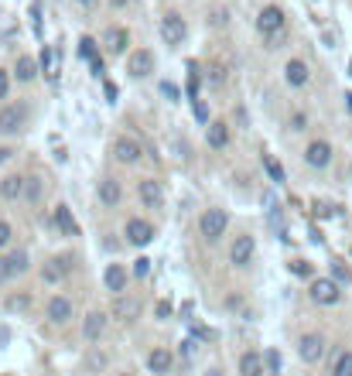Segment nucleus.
<instances>
[{"label": "nucleus", "instance_id": "1", "mask_svg": "<svg viewBox=\"0 0 352 376\" xmlns=\"http://www.w3.org/2000/svg\"><path fill=\"white\" fill-rule=\"evenodd\" d=\"M34 123V103L27 96H14L0 107V140H18Z\"/></svg>", "mask_w": 352, "mask_h": 376}, {"label": "nucleus", "instance_id": "2", "mask_svg": "<svg viewBox=\"0 0 352 376\" xmlns=\"http://www.w3.org/2000/svg\"><path fill=\"white\" fill-rule=\"evenodd\" d=\"M229 229H233V215H229V209H222V206H205V209L198 213L195 233H198V243H202L205 250L222 246V240L229 236Z\"/></svg>", "mask_w": 352, "mask_h": 376}, {"label": "nucleus", "instance_id": "3", "mask_svg": "<svg viewBox=\"0 0 352 376\" xmlns=\"http://www.w3.org/2000/svg\"><path fill=\"white\" fill-rule=\"evenodd\" d=\"M253 27H257V34L264 38V45H267V48H280L277 41H284V34H287V14H284V7H277V4L260 7Z\"/></svg>", "mask_w": 352, "mask_h": 376}, {"label": "nucleus", "instance_id": "4", "mask_svg": "<svg viewBox=\"0 0 352 376\" xmlns=\"http://www.w3.org/2000/svg\"><path fill=\"white\" fill-rule=\"evenodd\" d=\"M31 267H34V260H31V250H27V246L4 250V253H0V291H7L11 284L25 281L27 274H31Z\"/></svg>", "mask_w": 352, "mask_h": 376}, {"label": "nucleus", "instance_id": "5", "mask_svg": "<svg viewBox=\"0 0 352 376\" xmlns=\"http://www.w3.org/2000/svg\"><path fill=\"white\" fill-rule=\"evenodd\" d=\"M257 260V236L250 229H240V233H229V243H226V264L236 274H246Z\"/></svg>", "mask_w": 352, "mask_h": 376}, {"label": "nucleus", "instance_id": "6", "mask_svg": "<svg viewBox=\"0 0 352 376\" xmlns=\"http://www.w3.org/2000/svg\"><path fill=\"white\" fill-rule=\"evenodd\" d=\"M134 199H137V206H140V213L144 215L164 213V206H168L164 182L161 178H154V175H140V178H134Z\"/></svg>", "mask_w": 352, "mask_h": 376}, {"label": "nucleus", "instance_id": "7", "mask_svg": "<svg viewBox=\"0 0 352 376\" xmlns=\"http://www.w3.org/2000/svg\"><path fill=\"white\" fill-rule=\"evenodd\" d=\"M120 236H123V246H130V250H144V246H151V243L158 240V222H154L151 215L134 213V215H127V219H123Z\"/></svg>", "mask_w": 352, "mask_h": 376}, {"label": "nucleus", "instance_id": "8", "mask_svg": "<svg viewBox=\"0 0 352 376\" xmlns=\"http://www.w3.org/2000/svg\"><path fill=\"white\" fill-rule=\"evenodd\" d=\"M109 325H113V318H109V311H103V308H89L86 315L79 318V339L82 346L89 349V346H100L103 339H107Z\"/></svg>", "mask_w": 352, "mask_h": 376}, {"label": "nucleus", "instance_id": "9", "mask_svg": "<svg viewBox=\"0 0 352 376\" xmlns=\"http://www.w3.org/2000/svg\"><path fill=\"white\" fill-rule=\"evenodd\" d=\"M109 161L120 168H137L144 161V144L134 134H116L109 140Z\"/></svg>", "mask_w": 352, "mask_h": 376}, {"label": "nucleus", "instance_id": "10", "mask_svg": "<svg viewBox=\"0 0 352 376\" xmlns=\"http://www.w3.org/2000/svg\"><path fill=\"white\" fill-rule=\"evenodd\" d=\"M158 34H161V41L168 48H182V45L189 41L191 27H189V21H185L182 11H164L161 21H158Z\"/></svg>", "mask_w": 352, "mask_h": 376}, {"label": "nucleus", "instance_id": "11", "mask_svg": "<svg viewBox=\"0 0 352 376\" xmlns=\"http://www.w3.org/2000/svg\"><path fill=\"white\" fill-rule=\"evenodd\" d=\"M72 257L69 253H52L48 260H41L38 264V281L45 284V288H62L69 277H72Z\"/></svg>", "mask_w": 352, "mask_h": 376}, {"label": "nucleus", "instance_id": "12", "mask_svg": "<svg viewBox=\"0 0 352 376\" xmlns=\"http://www.w3.org/2000/svg\"><path fill=\"white\" fill-rule=\"evenodd\" d=\"M76 318H79V315H76V301L65 295V291L48 295V301H45V322L52 325V328H65V325H72Z\"/></svg>", "mask_w": 352, "mask_h": 376}, {"label": "nucleus", "instance_id": "13", "mask_svg": "<svg viewBox=\"0 0 352 376\" xmlns=\"http://www.w3.org/2000/svg\"><path fill=\"white\" fill-rule=\"evenodd\" d=\"M123 62H127V76L134 82L154 79V72H158V55H154V48H147V45L130 48V55H127Z\"/></svg>", "mask_w": 352, "mask_h": 376}, {"label": "nucleus", "instance_id": "14", "mask_svg": "<svg viewBox=\"0 0 352 376\" xmlns=\"http://www.w3.org/2000/svg\"><path fill=\"white\" fill-rule=\"evenodd\" d=\"M332 161H335V147L328 144L325 137H311L304 144V151H301V164L308 171H325V168H332Z\"/></svg>", "mask_w": 352, "mask_h": 376}, {"label": "nucleus", "instance_id": "15", "mask_svg": "<svg viewBox=\"0 0 352 376\" xmlns=\"http://www.w3.org/2000/svg\"><path fill=\"white\" fill-rule=\"evenodd\" d=\"M109 318L120 325H134L144 318V297L134 295V291H127V295L113 297L109 301Z\"/></svg>", "mask_w": 352, "mask_h": 376}, {"label": "nucleus", "instance_id": "16", "mask_svg": "<svg viewBox=\"0 0 352 376\" xmlns=\"http://www.w3.org/2000/svg\"><path fill=\"white\" fill-rule=\"evenodd\" d=\"M96 202H100V209H120L123 202H127V185L116 178V175H100V182H96Z\"/></svg>", "mask_w": 352, "mask_h": 376}, {"label": "nucleus", "instance_id": "17", "mask_svg": "<svg viewBox=\"0 0 352 376\" xmlns=\"http://www.w3.org/2000/svg\"><path fill=\"white\" fill-rule=\"evenodd\" d=\"M325 352H328V339H325V332H301L298 335V359L304 363V366H318L322 359H325Z\"/></svg>", "mask_w": 352, "mask_h": 376}, {"label": "nucleus", "instance_id": "18", "mask_svg": "<svg viewBox=\"0 0 352 376\" xmlns=\"http://www.w3.org/2000/svg\"><path fill=\"white\" fill-rule=\"evenodd\" d=\"M144 370L151 376H171L178 370V356L171 346H151L144 352Z\"/></svg>", "mask_w": 352, "mask_h": 376}, {"label": "nucleus", "instance_id": "19", "mask_svg": "<svg viewBox=\"0 0 352 376\" xmlns=\"http://www.w3.org/2000/svg\"><path fill=\"white\" fill-rule=\"evenodd\" d=\"M308 297H311L318 308H335V304L342 301V284H339L335 277H311Z\"/></svg>", "mask_w": 352, "mask_h": 376}, {"label": "nucleus", "instance_id": "20", "mask_svg": "<svg viewBox=\"0 0 352 376\" xmlns=\"http://www.w3.org/2000/svg\"><path fill=\"white\" fill-rule=\"evenodd\" d=\"M130 284H134L130 267H127V264H120V260H109L107 270H103V288L109 291V297L127 295V291H130Z\"/></svg>", "mask_w": 352, "mask_h": 376}, {"label": "nucleus", "instance_id": "21", "mask_svg": "<svg viewBox=\"0 0 352 376\" xmlns=\"http://www.w3.org/2000/svg\"><path fill=\"white\" fill-rule=\"evenodd\" d=\"M100 48H103L109 58H127V55H130V31L123 25L107 27L103 38H100Z\"/></svg>", "mask_w": 352, "mask_h": 376}, {"label": "nucleus", "instance_id": "22", "mask_svg": "<svg viewBox=\"0 0 352 376\" xmlns=\"http://www.w3.org/2000/svg\"><path fill=\"white\" fill-rule=\"evenodd\" d=\"M25 182H27V171H7V175H0V206H21Z\"/></svg>", "mask_w": 352, "mask_h": 376}, {"label": "nucleus", "instance_id": "23", "mask_svg": "<svg viewBox=\"0 0 352 376\" xmlns=\"http://www.w3.org/2000/svg\"><path fill=\"white\" fill-rule=\"evenodd\" d=\"M205 147L209 151H229L233 147V123L229 120H209V127H205Z\"/></svg>", "mask_w": 352, "mask_h": 376}, {"label": "nucleus", "instance_id": "24", "mask_svg": "<svg viewBox=\"0 0 352 376\" xmlns=\"http://www.w3.org/2000/svg\"><path fill=\"white\" fill-rule=\"evenodd\" d=\"M48 222H52L55 236H65V240H76V236H79V222H76V215H72V209H69L65 202L55 206Z\"/></svg>", "mask_w": 352, "mask_h": 376}, {"label": "nucleus", "instance_id": "25", "mask_svg": "<svg viewBox=\"0 0 352 376\" xmlns=\"http://www.w3.org/2000/svg\"><path fill=\"white\" fill-rule=\"evenodd\" d=\"M236 376H267V370H264V349L246 346L236 356Z\"/></svg>", "mask_w": 352, "mask_h": 376}, {"label": "nucleus", "instance_id": "26", "mask_svg": "<svg viewBox=\"0 0 352 376\" xmlns=\"http://www.w3.org/2000/svg\"><path fill=\"white\" fill-rule=\"evenodd\" d=\"M11 72H14V82H18V86H34V82H38V76H41L38 58H34V55H27V52H21L18 58H14Z\"/></svg>", "mask_w": 352, "mask_h": 376}, {"label": "nucleus", "instance_id": "27", "mask_svg": "<svg viewBox=\"0 0 352 376\" xmlns=\"http://www.w3.org/2000/svg\"><path fill=\"white\" fill-rule=\"evenodd\" d=\"M311 82V65L304 58H287L284 62V86L287 89H304Z\"/></svg>", "mask_w": 352, "mask_h": 376}, {"label": "nucleus", "instance_id": "28", "mask_svg": "<svg viewBox=\"0 0 352 376\" xmlns=\"http://www.w3.org/2000/svg\"><path fill=\"white\" fill-rule=\"evenodd\" d=\"M45 199H48V182H45L41 175H27L25 199H21V206H25V209H38Z\"/></svg>", "mask_w": 352, "mask_h": 376}, {"label": "nucleus", "instance_id": "29", "mask_svg": "<svg viewBox=\"0 0 352 376\" xmlns=\"http://www.w3.org/2000/svg\"><path fill=\"white\" fill-rule=\"evenodd\" d=\"M89 363H82V376H100V373H107V352L100 349V346H89Z\"/></svg>", "mask_w": 352, "mask_h": 376}, {"label": "nucleus", "instance_id": "30", "mask_svg": "<svg viewBox=\"0 0 352 376\" xmlns=\"http://www.w3.org/2000/svg\"><path fill=\"white\" fill-rule=\"evenodd\" d=\"M31 304H34V295H31V291H18V295L4 291V311H27Z\"/></svg>", "mask_w": 352, "mask_h": 376}, {"label": "nucleus", "instance_id": "31", "mask_svg": "<svg viewBox=\"0 0 352 376\" xmlns=\"http://www.w3.org/2000/svg\"><path fill=\"white\" fill-rule=\"evenodd\" d=\"M96 45H100L96 38L82 34V38H79V58H82V62H89V65L100 72V69H103V62H100V55H96Z\"/></svg>", "mask_w": 352, "mask_h": 376}, {"label": "nucleus", "instance_id": "32", "mask_svg": "<svg viewBox=\"0 0 352 376\" xmlns=\"http://www.w3.org/2000/svg\"><path fill=\"white\" fill-rule=\"evenodd\" d=\"M328 376H352V349H339L332 366H328Z\"/></svg>", "mask_w": 352, "mask_h": 376}, {"label": "nucleus", "instance_id": "33", "mask_svg": "<svg viewBox=\"0 0 352 376\" xmlns=\"http://www.w3.org/2000/svg\"><path fill=\"white\" fill-rule=\"evenodd\" d=\"M14 72H11V65H0V107L7 103V100H14Z\"/></svg>", "mask_w": 352, "mask_h": 376}, {"label": "nucleus", "instance_id": "34", "mask_svg": "<svg viewBox=\"0 0 352 376\" xmlns=\"http://www.w3.org/2000/svg\"><path fill=\"white\" fill-rule=\"evenodd\" d=\"M14 236H18V233H14V222H11L7 215L0 213V253L14 246Z\"/></svg>", "mask_w": 352, "mask_h": 376}, {"label": "nucleus", "instance_id": "35", "mask_svg": "<svg viewBox=\"0 0 352 376\" xmlns=\"http://www.w3.org/2000/svg\"><path fill=\"white\" fill-rule=\"evenodd\" d=\"M264 370H267V376L284 373V359H280V352L277 349H264Z\"/></svg>", "mask_w": 352, "mask_h": 376}, {"label": "nucleus", "instance_id": "36", "mask_svg": "<svg viewBox=\"0 0 352 376\" xmlns=\"http://www.w3.org/2000/svg\"><path fill=\"white\" fill-rule=\"evenodd\" d=\"M130 277H134L137 284H144V281L151 277V260H147V257H137L134 264H130Z\"/></svg>", "mask_w": 352, "mask_h": 376}, {"label": "nucleus", "instance_id": "37", "mask_svg": "<svg viewBox=\"0 0 352 376\" xmlns=\"http://www.w3.org/2000/svg\"><path fill=\"white\" fill-rule=\"evenodd\" d=\"M308 123H311V120H308V113H304V109H295V113L287 116V130H291V134H304V130H308Z\"/></svg>", "mask_w": 352, "mask_h": 376}, {"label": "nucleus", "instance_id": "38", "mask_svg": "<svg viewBox=\"0 0 352 376\" xmlns=\"http://www.w3.org/2000/svg\"><path fill=\"white\" fill-rule=\"evenodd\" d=\"M198 89H202V65H198V62H189V93H191V100H198Z\"/></svg>", "mask_w": 352, "mask_h": 376}, {"label": "nucleus", "instance_id": "39", "mask_svg": "<svg viewBox=\"0 0 352 376\" xmlns=\"http://www.w3.org/2000/svg\"><path fill=\"white\" fill-rule=\"evenodd\" d=\"M191 113H195V120H198L202 127H209V120H212V116H209V107L202 103V96H198V100H191Z\"/></svg>", "mask_w": 352, "mask_h": 376}, {"label": "nucleus", "instance_id": "40", "mask_svg": "<svg viewBox=\"0 0 352 376\" xmlns=\"http://www.w3.org/2000/svg\"><path fill=\"white\" fill-rule=\"evenodd\" d=\"M209 82L212 86H226V65H209Z\"/></svg>", "mask_w": 352, "mask_h": 376}, {"label": "nucleus", "instance_id": "41", "mask_svg": "<svg viewBox=\"0 0 352 376\" xmlns=\"http://www.w3.org/2000/svg\"><path fill=\"white\" fill-rule=\"evenodd\" d=\"M264 164H267V171H271V178L273 182H284V168L273 161V158H264Z\"/></svg>", "mask_w": 352, "mask_h": 376}, {"label": "nucleus", "instance_id": "42", "mask_svg": "<svg viewBox=\"0 0 352 376\" xmlns=\"http://www.w3.org/2000/svg\"><path fill=\"white\" fill-rule=\"evenodd\" d=\"M291 270L301 274V277H311V264H308V260H291Z\"/></svg>", "mask_w": 352, "mask_h": 376}, {"label": "nucleus", "instance_id": "43", "mask_svg": "<svg viewBox=\"0 0 352 376\" xmlns=\"http://www.w3.org/2000/svg\"><path fill=\"white\" fill-rule=\"evenodd\" d=\"M161 93L168 96V100H171V103L178 100V86H175V82H168V79H164V82H161Z\"/></svg>", "mask_w": 352, "mask_h": 376}, {"label": "nucleus", "instance_id": "44", "mask_svg": "<svg viewBox=\"0 0 352 376\" xmlns=\"http://www.w3.org/2000/svg\"><path fill=\"white\" fill-rule=\"evenodd\" d=\"M130 4H134V0H107V7L109 11H116V14H120V11H127Z\"/></svg>", "mask_w": 352, "mask_h": 376}, {"label": "nucleus", "instance_id": "45", "mask_svg": "<svg viewBox=\"0 0 352 376\" xmlns=\"http://www.w3.org/2000/svg\"><path fill=\"white\" fill-rule=\"evenodd\" d=\"M14 154H18V151H14L11 144H4V147H0V164H7L11 158H14Z\"/></svg>", "mask_w": 352, "mask_h": 376}, {"label": "nucleus", "instance_id": "46", "mask_svg": "<svg viewBox=\"0 0 352 376\" xmlns=\"http://www.w3.org/2000/svg\"><path fill=\"white\" fill-rule=\"evenodd\" d=\"M168 315H171V304H164L161 301V304H158V318H168Z\"/></svg>", "mask_w": 352, "mask_h": 376}, {"label": "nucleus", "instance_id": "47", "mask_svg": "<svg viewBox=\"0 0 352 376\" xmlns=\"http://www.w3.org/2000/svg\"><path fill=\"white\" fill-rule=\"evenodd\" d=\"M76 4H79L82 11H93V7H96V4H100V0H76Z\"/></svg>", "mask_w": 352, "mask_h": 376}, {"label": "nucleus", "instance_id": "48", "mask_svg": "<svg viewBox=\"0 0 352 376\" xmlns=\"http://www.w3.org/2000/svg\"><path fill=\"white\" fill-rule=\"evenodd\" d=\"M109 376H137V370H116V373H109Z\"/></svg>", "mask_w": 352, "mask_h": 376}, {"label": "nucleus", "instance_id": "49", "mask_svg": "<svg viewBox=\"0 0 352 376\" xmlns=\"http://www.w3.org/2000/svg\"><path fill=\"white\" fill-rule=\"evenodd\" d=\"M202 376H222V370H219V366H212V370H205Z\"/></svg>", "mask_w": 352, "mask_h": 376}]
</instances>
